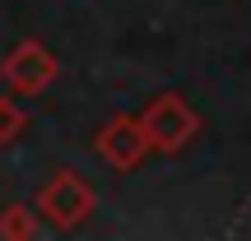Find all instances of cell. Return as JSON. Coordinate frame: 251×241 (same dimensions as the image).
Segmentation results:
<instances>
[{"label": "cell", "instance_id": "cell-3", "mask_svg": "<svg viewBox=\"0 0 251 241\" xmlns=\"http://www.w3.org/2000/svg\"><path fill=\"white\" fill-rule=\"evenodd\" d=\"M0 79H5L9 88L19 93V98H37V93H42L47 84L56 79V56L47 51L37 37H28V42H19L14 51L5 56V65H0Z\"/></svg>", "mask_w": 251, "mask_h": 241}, {"label": "cell", "instance_id": "cell-1", "mask_svg": "<svg viewBox=\"0 0 251 241\" xmlns=\"http://www.w3.org/2000/svg\"><path fill=\"white\" fill-rule=\"evenodd\" d=\"M37 214H42L51 227L70 232V227H79L84 218L93 214V186L79 176V172L61 167V172L42 186V195H37Z\"/></svg>", "mask_w": 251, "mask_h": 241}, {"label": "cell", "instance_id": "cell-4", "mask_svg": "<svg viewBox=\"0 0 251 241\" xmlns=\"http://www.w3.org/2000/svg\"><path fill=\"white\" fill-rule=\"evenodd\" d=\"M93 149H98V158L107 162V167L130 172L135 162L149 153V139H144V130H140V121H135V116H117V121H107L98 130Z\"/></svg>", "mask_w": 251, "mask_h": 241}, {"label": "cell", "instance_id": "cell-6", "mask_svg": "<svg viewBox=\"0 0 251 241\" xmlns=\"http://www.w3.org/2000/svg\"><path fill=\"white\" fill-rule=\"evenodd\" d=\"M28 130V116L14 98H0V144H14L19 134Z\"/></svg>", "mask_w": 251, "mask_h": 241}, {"label": "cell", "instance_id": "cell-5", "mask_svg": "<svg viewBox=\"0 0 251 241\" xmlns=\"http://www.w3.org/2000/svg\"><path fill=\"white\" fill-rule=\"evenodd\" d=\"M0 237H37V218L28 204H5L0 209Z\"/></svg>", "mask_w": 251, "mask_h": 241}, {"label": "cell", "instance_id": "cell-2", "mask_svg": "<svg viewBox=\"0 0 251 241\" xmlns=\"http://www.w3.org/2000/svg\"><path fill=\"white\" fill-rule=\"evenodd\" d=\"M140 130H144V139H149V149L177 153L181 144L200 130V121H196V111H191L177 93H163V98H153L149 111L140 116Z\"/></svg>", "mask_w": 251, "mask_h": 241}]
</instances>
